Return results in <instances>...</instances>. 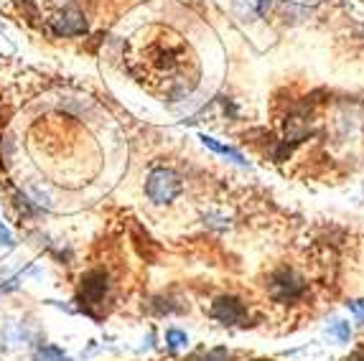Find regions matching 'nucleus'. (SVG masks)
<instances>
[{"instance_id":"14","label":"nucleus","mask_w":364,"mask_h":361,"mask_svg":"<svg viewBox=\"0 0 364 361\" xmlns=\"http://www.w3.org/2000/svg\"><path fill=\"white\" fill-rule=\"evenodd\" d=\"M352 361H364V354H357V356H354Z\"/></svg>"},{"instance_id":"8","label":"nucleus","mask_w":364,"mask_h":361,"mask_svg":"<svg viewBox=\"0 0 364 361\" xmlns=\"http://www.w3.org/2000/svg\"><path fill=\"white\" fill-rule=\"evenodd\" d=\"M33 361H67V356H64V351L59 346H41L33 354Z\"/></svg>"},{"instance_id":"1","label":"nucleus","mask_w":364,"mask_h":361,"mask_svg":"<svg viewBox=\"0 0 364 361\" xmlns=\"http://www.w3.org/2000/svg\"><path fill=\"white\" fill-rule=\"evenodd\" d=\"M148 41L143 43L138 54L130 56V69L135 77L148 85L151 90L164 92V95H176V92H188L194 79H188V56L186 43L178 33L168 28H158L156 36L146 31Z\"/></svg>"},{"instance_id":"10","label":"nucleus","mask_w":364,"mask_h":361,"mask_svg":"<svg viewBox=\"0 0 364 361\" xmlns=\"http://www.w3.org/2000/svg\"><path fill=\"white\" fill-rule=\"evenodd\" d=\"M328 333H334L339 341H346L349 333H352V328H349V323H344V320H334V325L328 328Z\"/></svg>"},{"instance_id":"2","label":"nucleus","mask_w":364,"mask_h":361,"mask_svg":"<svg viewBox=\"0 0 364 361\" xmlns=\"http://www.w3.org/2000/svg\"><path fill=\"white\" fill-rule=\"evenodd\" d=\"M146 193L151 196V201L156 204H168L181 193V178H178L176 171L171 168H156L151 171L146 183Z\"/></svg>"},{"instance_id":"13","label":"nucleus","mask_w":364,"mask_h":361,"mask_svg":"<svg viewBox=\"0 0 364 361\" xmlns=\"http://www.w3.org/2000/svg\"><path fill=\"white\" fill-rule=\"evenodd\" d=\"M349 308H352V311L359 316V318H364V303H362V301H357V303H349Z\"/></svg>"},{"instance_id":"6","label":"nucleus","mask_w":364,"mask_h":361,"mask_svg":"<svg viewBox=\"0 0 364 361\" xmlns=\"http://www.w3.org/2000/svg\"><path fill=\"white\" fill-rule=\"evenodd\" d=\"M51 26H54V31L59 33V36H79V33H85L87 31L85 16H82L77 8H67L64 13H59Z\"/></svg>"},{"instance_id":"4","label":"nucleus","mask_w":364,"mask_h":361,"mask_svg":"<svg viewBox=\"0 0 364 361\" xmlns=\"http://www.w3.org/2000/svg\"><path fill=\"white\" fill-rule=\"evenodd\" d=\"M212 316L225 325H242L245 318H247V308L237 298H232V295H222V298L214 301Z\"/></svg>"},{"instance_id":"7","label":"nucleus","mask_w":364,"mask_h":361,"mask_svg":"<svg viewBox=\"0 0 364 361\" xmlns=\"http://www.w3.org/2000/svg\"><path fill=\"white\" fill-rule=\"evenodd\" d=\"M201 143L207 145V148H212L214 153H219V156H227V158H232L235 163H240V166H245V158L240 156V153H237L235 148H230V145L217 143V140H214V138H207V135H201Z\"/></svg>"},{"instance_id":"5","label":"nucleus","mask_w":364,"mask_h":361,"mask_svg":"<svg viewBox=\"0 0 364 361\" xmlns=\"http://www.w3.org/2000/svg\"><path fill=\"white\" fill-rule=\"evenodd\" d=\"M107 293V277L105 272H90V275L82 280V290H79V301H82V308H87L92 313V306H100Z\"/></svg>"},{"instance_id":"3","label":"nucleus","mask_w":364,"mask_h":361,"mask_svg":"<svg viewBox=\"0 0 364 361\" xmlns=\"http://www.w3.org/2000/svg\"><path fill=\"white\" fill-rule=\"evenodd\" d=\"M270 293H273V298H278V301H283V303L296 301L298 295L304 293V280L293 270H280V272H275L273 280H270Z\"/></svg>"},{"instance_id":"12","label":"nucleus","mask_w":364,"mask_h":361,"mask_svg":"<svg viewBox=\"0 0 364 361\" xmlns=\"http://www.w3.org/2000/svg\"><path fill=\"white\" fill-rule=\"evenodd\" d=\"M0 244H6V247H13V235L8 232V227L0 222Z\"/></svg>"},{"instance_id":"11","label":"nucleus","mask_w":364,"mask_h":361,"mask_svg":"<svg viewBox=\"0 0 364 361\" xmlns=\"http://www.w3.org/2000/svg\"><path fill=\"white\" fill-rule=\"evenodd\" d=\"M194 361H230V354H227L225 349H212V351H207V354L196 356Z\"/></svg>"},{"instance_id":"9","label":"nucleus","mask_w":364,"mask_h":361,"mask_svg":"<svg viewBox=\"0 0 364 361\" xmlns=\"http://www.w3.org/2000/svg\"><path fill=\"white\" fill-rule=\"evenodd\" d=\"M166 343H168L171 351H178V349H183V346H186L188 338H186V333L178 331V328H171V331L166 333Z\"/></svg>"}]
</instances>
